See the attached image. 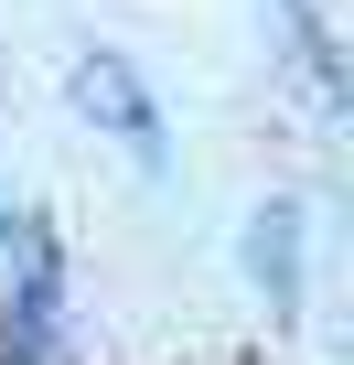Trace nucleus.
Returning a JSON list of instances; mask_svg holds the SVG:
<instances>
[{
	"label": "nucleus",
	"mask_w": 354,
	"mask_h": 365,
	"mask_svg": "<svg viewBox=\"0 0 354 365\" xmlns=\"http://www.w3.org/2000/svg\"><path fill=\"white\" fill-rule=\"evenodd\" d=\"M65 86H76V108H86V118H108V129L129 140V161H140V172H161V161H172V140H161V97L129 76V54H108V43H97V54H76V76H65Z\"/></svg>",
	"instance_id": "f257e3e1"
},
{
	"label": "nucleus",
	"mask_w": 354,
	"mask_h": 365,
	"mask_svg": "<svg viewBox=\"0 0 354 365\" xmlns=\"http://www.w3.org/2000/svg\"><path fill=\"white\" fill-rule=\"evenodd\" d=\"M0 365H65V247L33 237L11 279V322H0Z\"/></svg>",
	"instance_id": "f03ea898"
},
{
	"label": "nucleus",
	"mask_w": 354,
	"mask_h": 365,
	"mask_svg": "<svg viewBox=\"0 0 354 365\" xmlns=\"http://www.w3.org/2000/svg\"><path fill=\"white\" fill-rule=\"evenodd\" d=\"M247 279L269 290V312H301V205H258L247 215Z\"/></svg>",
	"instance_id": "7ed1b4c3"
}]
</instances>
